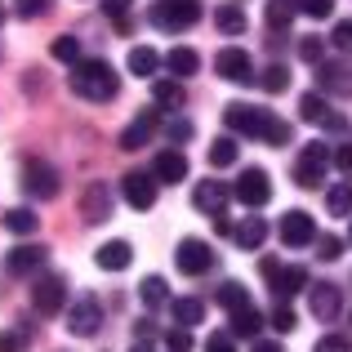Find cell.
Segmentation results:
<instances>
[{"label": "cell", "instance_id": "obj_1", "mask_svg": "<svg viewBox=\"0 0 352 352\" xmlns=\"http://www.w3.org/2000/svg\"><path fill=\"white\" fill-rule=\"evenodd\" d=\"M72 89L89 103H112L116 89H120V76L107 58H76L72 63Z\"/></svg>", "mask_w": 352, "mask_h": 352}, {"label": "cell", "instance_id": "obj_2", "mask_svg": "<svg viewBox=\"0 0 352 352\" xmlns=\"http://www.w3.org/2000/svg\"><path fill=\"white\" fill-rule=\"evenodd\" d=\"M147 18H152L156 32H188L201 18V0H156L147 9Z\"/></svg>", "mask_w": 352, "mask_h": 352}, {"label": "cell", "instance_id": "obj_3", "mask_svg": "<svg viewBox=\"0 0 352 352\" xmlns=\"http://www.w3.org/2000/svg\"><path fill=\"white\" fill-rule=\"evenodd\" d=\"M263 276H267V290L276 294V299H285L290 303L299 290H308V272L303 267H285V263H276V258H263Z\"/></svg>", "mask_w": 352, "mask_h": 352}, {"label": "cell", "instance_id": "obj_4", "mask_svg": "<svg viewBox=\"0 0 352 352\" xmlns=\"http://www.w3.org/2000/svg\"><path fill=\"white\" fill-rule=\"evenodd\" d=\"M326 170H330V147L326 143H308L294 161V183L299 188H321L326 183Z\"/></svg>", "mask_w": 352, "mask_h": 352}, {"label": "cell", "instance_id": "obj_5", "mask_svg": "<svg viewBox=\"0 0 352 352\" xmlns=\"http://www.w3.org/2000/svg\"><path fill=\"white\" fill-rule=\"evenodd\" d=\"M58 170H54V165L50 161H27L23 165V192H27V197H36V201H54V197H58Z\"/></svg>", "mask_w": 352, "mask_h": 352}, {"label": "cell", "instance_id": "obj_6", "mask_svg": "<svg viewBox=\"0 0 352 352\" xmlns=\"http://www.w3.org/2000/svg\"><path fill=\"white\" fill-rule=\"evenodd\" d=\"M174 263H179L183 276H206L210 267H214V250H210L201 236H183L179 250H174Z\"/></svg>", "mask_w": 352, "mask_h": 352}, {"label": "cell", "instance_id": "obj_7", "mask_svg": "<svg viewBox=\"0 0 352 352\" xmlns=\"http://www.w3.org/2000/svg\"><path fill=\"white\" fill-rule=\"evenodd\" d=\"M232 197L241 201V206L258 210L272 201V183H267V170H258V165H250V170H241V179L232 183Z\"/></svg>", "mask_w": 352, "mask_h": 352}, {"label": "cell", "instance_id": "obj_8", "mask_svg": "<svg viewBox=\"0 0 352 352\" xmlns=\"http://www.w3.org/2000/svg\"><path fill=\"white\" fill-rule=\"evenodd\" d=\"M267 107H254V103H228V112H223V120H228V129L232 134H241V138H258L263 134V125H267Z\"/></svg>", "mask_w": 352, "mask_h": 352}, {"label": "cell", "instance_id": "obj_9", "mask_svg": "<svg viewBox=\"0 0 352 352\" xmlns=\"http://www.w3.org/2000/svg\"><path fill=\"white\" fill-rule=\"evenodd\" d=\"M63 303H67V281H63V276H41V281L32 285V308H36V317H58Z\"/></svg>", "mask_w": 352, "mask_h": 352}, {"label": "cell", "instance_id": "obj_10", "mask_svg": "<svg viewBox=\"0 0 352 352\" xmlns=\"http://www.w3.org/2000/svg\"><path fill=\"white\" fill-rule=\"evenodd\" d=\"M214 72L223 80H232V85H250L254 80V63H250V54L241 45H228V50L214 54Z\"/></svg>", "mask_w": 352, "mask_h": 352}, {"label": "cell", "instance_id": "obj_11", "mask_svg": "<svg viewBox=\"0 0 352 352\" xmlns=\"http://www.w3.org/2000/svg\"><path fill=\"white\" fill-rule=\"evenodd\" d=\"M98 326H103V308H98V299L80 294V299L67 308V330L76 339H89V335H98Z\"/></svg>", "mask_w": 352, "mask_h": 352}, {"label": "cell", "instance_id": "obj_12", "mask_svg": "<svg viewBox=\"0 0 352 352\" xmlns=\"http://www.w3.org/2000/svg\"><path fill=\"white\" fill-rule=\"evenodd\" d=\"M312 241H317V223H312L308 210H285V219H281V245L303 250V245H312Z\"/></svg>", "mask_w": 352, "mask_h": 352}, {"label": "cell", "instance_id": "obj_13", "mask_svg": "<svg viewBox=\"0 0 352 352\" xmlns=\"http://www.w3.org/2000/svg\"><path fill=\"white\" fill-rule=\"evenodd\" d=\"M156 188H161V183L152 179V170H147V174L143 170H129L125 183H120V192H125V201L134 210H152L156 206Z\"/></svg>", "mask_w": 352, "mask_h": 352}, {"label": "cell", "instance_id": "obj_14", "mask_svg": "<svg viewBox=\"0 0 352 352\" xmlns=\"http://www.w3.org/2000/svg\"><path fill=\"white\" fill-rule=\"evenodd\" d=\"M112 188L107 183H89L85 188V197H80V219L85 223H103V219H112Z\"/></svg>", "mask_w": 352, "mask_h": 352}, {"label": "cell", "instance_id": "obj_15", "mask_svg": "<svg viewBox=\"0 0 352 352\" xmlns=\"http://www.w3.org/2000/svg\"><path fill=\"white\" fill-rule=\"evenodd\" d=\"M299 116L308 120V125H326V129H344V116L335 112V107L326 103V98L317 94V89H312V94H303L299 98Z\"/></svg>", "mask_w": 352, "mask_h": 352}, {"label": "cell", "instance_id": "obj_16", "mask_svg": "<svg viewBox=\"0 0 352 352\" xmlns=\"http://www.w3.org/2000/svg\"><path fill=\"white\" fill-rule=\"evenodd\" d=\"M152 179H156V183H183V179H188V156H183L179 147H165V152H156Z\"/></svg>", "mask_w": 352, "mask_h": 352}, {"label": "cell", "instance_id": "obj_17", "mask_svg": "<svg viewBox=\"0 0 352 352\" xmlns=\"http://www.w3.org/2000/svg\"><path fill=\"white\" fill-rule=\"evenodd\" d=\"M156 125H161V107H152V112L134 116V120H129V129L120 134V152H138V147H143L147 138L156 134Z\"/></svg>", "mask_w": 352, "mask_h": 352}, {"label": "cell", "instance_id": "obj_18", "mask_svg": "<svg viewBox=\"0 0 352 352\" xmlns=\"http://www.w3.org/2000/svg\"><path fill=\"white\" fill-rule=\"evenodd\" d=\"M152 103L161 107V112H179L183 103H188V89H183L179 76H152Z\"/></svg>", "mask_w": 352, "mask_h": 352}, {"label": "cell", "instance_id": "obj_19", "mask_svg": "<svg viewBox=\"0 0 352 352\" xmlns=\"http://www.w3.org/2000/svg\"><path fill=\"white\" fill-rule=\"evenodd\" d=\"M228 197H232V188H223V183H214V179H206V183L192 188V206L206 210V214H219V210L228 206Z\"/></svg>", "mask_w": 352, "mask_h": 352}, {"label": "cell", "instance_id": "obj_20", "mask_svg": "<svg viewBox=\"0 0 352 352\" xmlns=\"http://www.w3.org/2000/svg\"><path fill=\"white\" fill-rule=\"evenodd\" d=\"M94 263L103 267V272H125V267L134 263V250H129V241H107V245L94 250Z\"/></svg>", "mask_w": 352, "mask_h": 352}, {"label": "cell", "instance_id": "obj_21", "mask_svg": "<svg viewBox=\"0 0 352 352\" xmlns=\"http://www.w3.org/2000/svg\"><path fill=\"white\" fill-rule=\"evenodd\" d=\"M308 303H312V317H321V321L339 317V285H330V281L312 285L308 281Z\"/></svg>", "mask_w": 352, "mask_h": 352}, {"label": "cell", "instance_id": "obj_22", "mask_svg": "<svg viewBox=\"0 0 352 352\" xmlns=\"http://www.w3.org/2000/svg\"><path fill=\"white\" fill-rule=\"evenodd\" d=\"M45 254H50L45 245H14V250L5 254V267H9L14 276H27V272H36V267L45 263Z\"/></svg>", "mask_w": 352, "mask_h": 352}, {"label": "cell", "instance_id": "obj_23", "mask_svg": "<svg viewBox=\"0 0 352 352\" xmlns=\"http://www.w3.org/2000/svg\"><path fill=\"white\" fill-rule=\"evenodd\" d=\"M228 317H232V335L236 339H254L258 330H263V312H258L254 303H241V308H232Z\"/></svg>", "mask_w": 352, "mask_h": 352}, {"label": "cell", "instance_id": "obj_24", "mask_svg": "<svg viewBox=\"0 0 352 352\" xmlns=\"http://www.w3.org/2000/svg\"><path fill=\"white\" fill-rule=\"evenodd\" d=\"M228 236H232L241 250H258L267 241V223H263V219H241V223H232Z\"/></svg>", "mask_w": 352, "mask_h": 352}, {"label": "cell", "instance_id": "obj_25", "mask_svg": "<svg viewBox=\"0 0 352 352\" xmlns=\"http://www.w3.org/2000/svg\"><path fill=\"white\" fill-rule=\"evenodd\" d=\"M165 67H170V76H197V67H201V58H197V50H188V45H174L170 54H165Z\"/></svg>", "mask_w": 352, "mask_h": 352}, {"label": "cell", "instance_id": "obj_26", "mask_svg": "<svg viewBox=\"0 0 352 352\" xmlns=\"http://www.w3.org/2000/svg\"><path fill=\"white\" fill-rule=\"evenodd\" d=\"M321 67V85L335 94H352V67L348 63H317Z\"/></svg>", "mask_w": 352, "mask_h": 352}, {"label": "cell", "instance_id": "obj_27", "mask_svg": "<svg viewBox=\"0 0 352 352\" xmlns=\"http://www.w3.org/2000/svg\"><path fill=\"white\" fill-rule=\"evenodd\" d=\"M170 312H174V321H179L183 330H192V326L206 321V303H201V299H174Z\"/></svg>", "mask_w": 352, "mask_h": 352}, {"label": "cell", "instance_id": "obj_28", "mask_svg": "<svg viewBox=\"0 0 352 352\" xmlns=\"http://www.w3.org/2000/svg\"><path fill=\"white\" fill-rule=\"evenodd\" d=\"M156 67H161V54L152 50V45H138V50H129V72L134 76H156Z\"/></svg>", "mask_w": 352, "mask_h": 352}, {"label": "cell", "instance_id": "obj_29", "mask_svg": "<svg viewBox=\"0 0 352 352\" xmlns=\"http://www.w3.org/2000/svg\"><path fill=\"white\" fill-rule=\"evenodd\" d=\"M263 18H267V27H272V32H285V27L294 23V0H267Z\"/></svg>", "mask_w": 352, "mask_h": 352}, {"label": "cell", "instance_id": "obj_30", "mask_svg": "<svg viewBox=\"0 0 352 352\" xmlns=\"http://www.w3.org/2000/svg\"><path fill=\"white\" fill-rule=\"evenodd\" d=\"M326 210L335 219H348L352 214V183H335V188L326 192Z\"/></svg>", "mask_w": 352, "mask_h": 352}, {"label": "cell", "instance_id": "obj_31", "mask_svg": "<svg viewBox=\"0 0 352 352\" xmlns=\"http://www.w3.org/2000/svg\"><path fill=\"white\" fill-rule=\"evenodd\" d=\"M5 228H9L14 236H32L36 228H41V219H36L32 210H23V206H18V210H5Z\"/></svg>", "mask_w": 352, "mask_h": 352}, {"label": "cell", "instance_id": "obj_32", "mask_svg": "<svg viewBox=\"0 0 352 352\" xmlns=\"http://www.w3.org/2000/svg\"><path fill=\"white\" fill-rule=\"evenodd\" d=\"M214 27L228 32V36H241V32H245V14H241L236 5H219L214 9Z\"/></svg>", "mask_w": 352, "mask_h": 352}, {"label": "cell", "instance_id": "obj_33", "mask_svg": "<svg viewBox=\"0 0 352 352\" xmlns=\"http://www.w3.org/2000/svg\"><path fill=\"white\" fill-rule=\"evenodd\" d=\"M138 294H143V303H147V308H161V303H170V290H165V276H143Z\"/></svg>", "mask_w": 352, "mask_h": 352}, {"label": "cell", "instance_id": "obj_34", "mask_svg": "<svg viewBox=\"0 0 352 352\" xmlns=\"http://www.w3.org/2000/svg\"><path fill=\"white\" fill-rule=\"evenodd\" d=\"M214 299L223 303L228 312H232V308H241V303H250V290H245V285H241V281H223V285H219V290H214Z\"/></svg>", "mask_w": 352, "mask_h": 352}, {"label": "cell", "instance_id": "obj_35", "mask_svg": "<svg viewBox=\"0 0 352 352\" xmlns=\"http://www.w3.org/2000/svg\"><path fill=\"white\" fill-rule=\"evenodd\" d=\"M210 165L214 170H223V165H236V138H214V147H210Z\"/></svg>", "mask_w": 352, "mask_h": 352}, {"label": "cell", "instance_id": "obj_36", "mask_svg": "<svg viewBox=\"0 0 352 352\" xmlns=\"http://www.w3.org/2000/svg\"><path fill=\"white\" fill-rule=\"evenodd\" d=\"M27 344H32V330H27V326L0 330V352H27Z\"/></svg>", "mask_w": 352, "mask_h": 352}, {"label": "cell", "instance_id": "obj_37", "mask_svg": "<svg viewBox=\"0 0 352 352\" xmlns=\"http://www.w3.org/2000/svg\"><path fill=\"white\" fill-rule=\"evenodd\" d=\"M258 85L267 89V94H281V89H290V67H281V63H272V67L258 76Z\"/></svg>", "mask_w": 352, "mask_h": 352}, {"label": "cell", "instance_id": "obj_38", "mask_svg": "<svg viewBox=\"0 0 352 352\" xmlns=\"http://www.w3.org/2000/svg\"><path fill=\"white\" fill-rule=\"evenodd\" d=\"M299 58L312 63V67L326 63V41H321V36H303V41H299Z\"/></svg>", "mask_w": 352, "mask_h": 352}, {"label": "cell", "instance_id": "obj_39", "mask_svg": "<svg viewBox=\"0 0 352 352\" xmlns=\"http://www.w3.org/2000/svg\"><path fill=\"white\" fill-rule=\"evenodd\" d=\"M258 138H267L272 147H285V143H290V120L267 116V125H263V134H258Z\"/></svg>", "mask_w": 352, "mask_h": 352}, {"label": "cell", "instance_id": "obj_40", "mask_svg": "<svg viewBox=\"0 0 352 352\" xmlns=\"http://www.w3.org/2000/svg\"><path fill=\"white\" fill-rule=\"evenodd\" d=\"M50 54H54L58 63H76V58H80V41H76V36H58V41L50 45Z\"/></svg>", "mask_w": 352, "mask_h": 352}, {"label": "cell", "instance_id": "obj_41", "mask_svg": "<svg viewBox=\"0 0 352 352\" xmlns=\"http://www.w3.org/2000/svg\"><path fill=\"white\" fill-rule=\"evenodd\" d=\"M299 326V317H294V308L285 299H276V308H272V330H281V335H290V330Z\"/></svg>", "mask_w": 352, "mask_h": 352}, {"label": "cell", "instance_id": "obj_42", "mask_svg": "<svg viewBox=\"0 0 352 352\" xmlns=\"http://www.w3.org/2000/svg\"><path fill=\"white\" fill-rule=\"evenodd\" d=\"M294 14H308V18H330V14H335V0H294Z\"/></svg>", "mask_w": 352, "mask_h": 352}, {"label": "cell", "instance_id": "obj_43", "mask_svg": "<svg viewBox=\"0 0 352 352\" xmlns=\"http://www.w3.org/2000/svg\"><path fill=\"white\" fill-rule=\"evenodd\" d=\"M312 245L321 250V258H326V263H335V258L344 254V241H339V236H330V232H326V236H317Z\"/></svg>", "mask_w": 352, "mask_h": 352}, {"label": "cell", "instance_id": "obj_44", "mask_svg": "<svg viewBox=\"0 0 352 352\" xmlns=\"http://www.w3.org/2000/svg\"><path fill=\"white\" fill-rule=\"evenodd\" d=\"M103 9H107V18H116L120 32H129V0H103Z\"/></svg>", "mask_w": 352, "mask_h": 352}, {"label": "cell", "instance_id": "obj_45", "mask_svg": "<svg viewBox=\"0 0 352 352\" xmlns=\"http://www.w3.org/2000/svg\"><path fill=\"white\" fill-rule=\"evenodd\" d=\"M18 18H45L50 14V0H14Z\"/></svg>", "mask_w": 352, "mask_h": 352}, {"label": "cell", "instance_id": "obj_46", "mask_svg": "<svg viewBox=\"0 0 352 352\" xmlns=\"http://www.w3.org/2000/svg\"><path fill=\"white\" fill-rule=\"evenodd\" d=\"M165 348L170 352H192V330H170V335H165Z\"/></svg>", "mask_w": 352, "mask_h": 352}, {"label": "cell", "instance_id": "obj_47", "mask_svg": "<svg viewBox=\"0 0 352 352\" xmlns=\"http://www.w3.org/2000/svg\"><path fill=\"white\" fill-rule=\"evenodd\" d=\"M330 41H335L344 54H352V18H344V23H335V36H330Z\"/></svg>", "mask_w": 352, "mask_h": 352}, {"label": "cell", "instance_id": "obj_48", "mask_svg": "<svg viewBox=\"0 0 352 352\" xmlns=\"http://www.w3.org/2000/svg\"><path fill=\"white\" fill-rule=\"evenodd\" d=\"M312 352H352V344L344 335H326V339H317V348Z\"/></svg>", "mask_w": 352, "mask_h": 352}, {"label": "cell", "instance_id": "obj_49", "mask_svg": "<svg viewBox=\"0 0 352 352\" xmlns=\"http://www.w3.org/2000/svg\"><path fill=\"white\" fill-rule=\"evenodd\" d=\"M206 352H236L232 348V335H210L206 339Z\"/></svg>", "mask_w": 352, "mask_h": 352}, {"label": "cell", "instance_id": "obj_50", "mask_svg": "<svg viewBox=\"0 0 352 352\" xmlns=\"http://www.w3.org/2000/svg\"><path fill=\"white\" fill-rule=\"evenodd\" d=\"M335 165H339V170H344L348 179H352V143H344V147L335 152Z\"/></svg>", "mask_w": 352, "mask_h": 352}, {"label": "cell", "instance_id": "obj_51", "mask_svg": "<svg viewBox=\"0 0 352 352\" xmlns=\"http://www.w3.org/2000/svg\"><path fill=\"white\" fill-rule=\"evenodd\" d=\"M170 138H174V143L192 138V125H188V120H170Z\"/></svg>", "mask_w": 352, "mask_h": 352}, {"label": "cell", "instance_id": "obj_52", "mask_svg": "<svg viewBox=\"0 0 352 352\" xmlns=\"http://www.w3.org/2000/svg\"><path fill=\"white\" fill-rule=\"evenodd\" d=\"M214 232H223V236H228V232H232V219H228V214H223V210H219V214H214Z\"/></svg>", "mask_w": 352, "mask_h": 352}, {"label": "cell", "instance_id": "obj_53", "mask_svg": "<svg viewBox=\"0 0 352 352\" xmlns=\"http://www.w3.org/2000/svg\"><path fill=\"white\" fill-rule=\"evenodd\" d=\"M254 352H281V344H272V339H263V344H254Z\"/></svg>", "mask_w": 352, "mask_h": 352}, {"label": "cell", "instance_id": "obj_54", "mask_svg": "<svg viewBox=\"0 0 352 352\" xmlns=\"http://www.w3.org/2000/svg\"><path fill=\"white\" fill-rule=\"evenodd\" d=\"M129 352H152V344H147V339H138V344L129 348Z\"/></svg>", "mask_w": 352, "mask_h": 352}, {"label": "cell", "instance_id": "obj_55", "mask_svg": "<svg viewBox=\"0 0 352 352\" xmlns=\"http://www.w3.org/2000/svg\"><path fill=\"white\" fill-rule=\"evenodd\" d=\"M0 23H5V9H0Z\"/></svg>", "mask_w": 352, "mask_h": 352}, {"label": "cell", "instance_id": "obj_56", "mask_svg": "<svg viewBox=\"0 0 352 352\" xmlns=\"http://www.w3.org/2000/svg\"><path fill=\"white\" fill-rule=\"evenodd\" d=\"M348 241H352V228H348Z\"/></svg>", "mask_w": 352, "mask_h": 352}]
</instances>
